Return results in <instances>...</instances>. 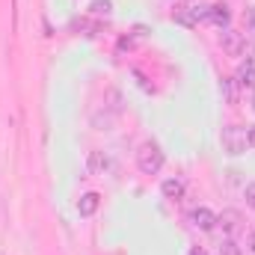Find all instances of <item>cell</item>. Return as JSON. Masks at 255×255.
I'll return each mask as SVG.
<instances>
[{"label": "cell", "mask_w": 255, "mask_h": 255, "mask_svg": "<svg viewBox=\"0 0 255 255\" xmlns=\"http://www.w3.org/2000/svg\"><path fill=\"white\" fill-rule=\"evenodd\" d=\"M220 42H223V51H226L229 57H241V54L247 51V39H244V33H238V30H226V33L220 36Z\"/></svg>", "instance_id": "3957f363"}, {"label": "cell", "mask_w": 255, "mask_h": 255, "mask_svg": "<svg viewBox=\"0 0 255 255\" xmlns=\"http://www.w3.org/2000/svg\"><path fill=\"white\" fill-rule=\"evenodd\" d=\"M175 21H178V24H184V27H196V24H199L196 9H193V12H187V9H175Z\"/></svg>", "instance_id": "8fae6325"}, {"label": "cell", "mask_w": 255, "mask_h": 255, "mask_svg": "<svg viewBox=\"0 0 255 255\" xmlns=\"http://www.w3.org/2000/svg\"><path fill=\"white\" fill-rule=\"evenodd\" d=\"M247 205H250V208H255V184H250V187H247Z\"/></svg>", "instance_id": "5bb4252c"}, {"label": "cell", "mask_w": 255, "mask_h": 255, "mask_svg": "<svg viewBox=\"0 0 255 255\" xmlns=\"http://www.w3.org/2000/svg\"><path fill=\"white\" fill-rule=\"evenodd\" d=\"M190 255H208V253H205L202 247H193V250H190Z\"/></svg>", "instance_id": "e0dca14e"}, {"label": "cell", "mask_w": 255, "mask_h": 255, "mask_svg": "<svg viewBox=\"0 0 255 255\" xmlns=\"http://www.w3.org/2000/svg\"><path fill=\"white\" fill-rule=\"evenodd\" d=\"M220 255H241V247L235 241H223L220 244Z\"/></svg>", "instance_id": "7c38bea8"}, {"label": "cell", "mask_w": 255, "mask_h": 255, "mask_svg": "<svg viewBox=\"0 0 255 255\" xmlns=\"http://www.w3.org/2000/svg\"><path fill=\"white\" fill-rule=\"evenodd\" d=\"M247 142H250V148H255V125L247 128Z\"/></svg>", "instance_id": "9a60e30c"}, {"label": "cell", "mask_w": 255, "mask_h": 255, "mask_svg": "<svg viewBox=\"0 0 255 255\" xmlns=\"http://www.w3.org/2000/svg\"><path fill=\"white\" fill-rule=\"evenodd\" d=\"M247 130L244 128H238V125H229V128H223V148L229 151V154H244L247 151Z\"/></svg>", "instance_id": "7a4b0ae2"}, {"label": "cell", "mask_w": 255, "mask_h": 255, "mask_svg": "<svg viewBox=\"0 0 255 255\" xmlns=\"http://www.w3.org/2000/svg\"><path fill=\"white\" fill-rule=\"evenodd\" d=\"M217 223H220L229 235H235V232L241 229V211H232V208H229V211H223V214L217 217Z\"/></svg>", "instance_id": "52a82bcc"}, {"label": "cell", "mask_w": 255, "mask_h": 255, "mask_svg": "<svg viewBox=\"0 0 255 255\" xmlns=\"http://www.w3.org/2000/svg\"><path fill=\"white\" fill-rule=\"evenodd\" d=\"M247 247H250V250H253V253H255V232H253V235H250V241H247Z\"/></svg>", "instance_id": "2e32d148"}, {"label": "cell", "mask_w": 255, "mask_h": 255, "mask_svg": "<svg viewBox=\"0 0 255 255\" xmlns=\"http://www.w3.org/2000/svg\"><path fill=\"white\" fill-rule=\"evenodd\" d=\"M92 12H98V15H110V0H95V3H92Z\"/></svg>", "instance_id": "4fadbf2b"}, {"label": "cell", "mask_w": 255, "mask_h": 255, "mask_svg": "<svg viewBox=\"0 0 255 255\" xmlns=\"http://www.w3.org/2000/svg\"><path fill=\"white\" fill-rule=\"evenodd\" d=\"M190 223L199 232H211V229L217 226V217H214V211H208V208H196V211H190Z\"/></svg>", "instance_id": "277c9868"}, {"label": "cell", "mask_w": 255, "mask_h": 255, "mask_svg": "<svg viewBox=\"0 0 255 255\" xmlns=\"http://www.w3.org/2000/svg\"><path fill=\"white\" fill-rule=\"evenodd\" d=\"M98 205H101V196L98 193H83L80 202H77V211H80V217H92L98 211Z\"/></svg>", "instance_id": "8992f818"}, {"label": "cell", "mask_w": 255, "mask_h": 255, "mask_svg": "<svg viewBox=\"0 0 255 255\" xmlns=\"http://www.w3.org/2000/svg\"><path fill=\"white\" fill-rule=\"evenodd\" d=\"M136 166H139V172H145V175H157L160 166H163V151H160L154 142L139 145V151H136Z\"/></svg>", "instance_id": "6da1fadb"}, {"label": "cell", "mask_w": 255, "mask_h": 255, "mask_svg": "<svg viewBox=\"0 0 255 255\" xmlns=\"http://www.w3.org/2000/svg\"><path fill=\"white\" fill-rule=\"evenodd\" d=\"M160 190H163V196H166V199H172V202H178V199L184 196V184H181L178 178H166V181L160 184Z\"/></svg>", "instance_id": "ba28073f"}, {"label": "cell", "mask_w": 255, "mask_h": 255, "mask_svg": "<svg viewBox=\"0 0 255 255\" xmlns=\"http://www.w3.org/2000/svg\"><path fill=\"white\" fill-rule=\"evenodd\" d=\"M107 166H110V160H107L104 151H92V154H89V169H92V172H104Z\"/></svg>", "instance_id": "30bf717a"}, {"label": "cell", "mask_w": 255, "mask_h": 255, "mask_svg": "<svg viewBox=\"0 0 255 255\" xmlns=\"http://www.w3.org/2000/svg\"><path fill=\"white\" fill-rule=\"evenodd\" d=\"M238 83L241 86H255V63L253 60L241 63V68H238Z\"/></svg>", "instance_id": "9c48e42d"}, {"label": "cell", "mask_w": 255, "mask_h": 255, "mask_svg": "<svg viewBox=\"0 0 255 255\" xmlns=\"http://www.w3.org/2000/svg\"><path fill=\"white\" fill-rule=\"evenodd\" d=\"M208 21H214L217 27H229V21H232V12H229V6H226V3L208 6Z\"/></svg>", "instance_id": "5b68a950"}, {"label": "cell", "mask_w": 255, "mask_h": 255, "mask_svg": "<svg viewBox=\"0 0 255 255\" xmlns=\"http://www.w3.org/2000/svg\"><path fill=\"white\" fill-rule=\"evenodd\" d=\"M253 110H255V95H253Z\"/></svg>", "instance_id": "ac0fdd59"}]
</instances>
